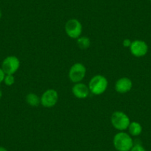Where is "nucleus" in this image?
<instances>
[{
	"label": "nucleus",
	"instance_id": "obj_1",
	"mask_svg": "<svg viewBox=\"0 0 151 151\" xmlns=\"http://www.w3.org/2000/svg\"><path fill=\"white\" fill-rule=\"evenodd\" d=\"M113 146L118 151H130L134 145L133 139L129 133L119 131L113 137Z\"/></svg>",
	"mask_w": 151,
	"mask_h": 151
},
{
	"label": "nucleus",
	"instance_id": "obj_2",
	"mask_svg": "<svg viewBox=\"0 0 151 151\" xmlns=\"http://www.w3.org/2000/svg\"><path fill=\"white\" fill-rule=\"evenodd\" d=\"M107 86H108L107 79H106L105 76L100 74L94 76L93 77L91 78L88 84L90 92L96 96L104 93L107 90Z\"/></svg>",
	"mask_w": 151,
	"mask_h": 151
},
{
	"label": "nucleus",
	"instance_id": "obj_3",
	"mask_svg": "<svg viewBox=\"0 0 151 151\" xmlns=\"http://www.w3.org/2000/svg\"><path fill=\"white\" fill-rule=\"evenodd\" d=\"M110 122L113 127L119 131L127 130L130 124V119L128 116L122 111H115L110 117Z\"/></svg>",
	"mask_w": 151,
	"mask_h": 151
},
{
	"label": "nucleus",
	"instance_id": "obj_4",
	"mask_svg": "<svg viewBox=\"0 0 151 151\" xmlns=\"http://www.w3.org/2000/svg\"><path fill=\"white\" fill-rule=\"evenodd\" d=\"M87 70L85 65L80 62L73 64L70 68L68 76L70 80L74 84L81 82L84 79L86 75Z\"/></svg>",
	"mask_w": 151,
	"mask_h": 151
},
{
	"label": "nucleus",
	"instance_id": "obj_5",
	"mask_svg": "<svg viewBox=\"0 0 151 151\" xmlns=\"http://www.w3.org/2000/svg\"><path fill=\"white\" fill-rule=\"evenodd\" d=\"M66 34L71 39H78L82 33V24L76 19H71L66 22L65 26Z\"/></svg>",
	"mask_w": 151,
	"mask_h": 151
},
{
	"label": "nucleus",
	"instance_id": "obj_6",
	"mask_svg": "<svg viewBox=\"0 0 151 151\" xmlns=\"http://www.w3.org/2000/svg\"><path fill=\"white\" fill-rule=\"evenodd\" d=\"M20 67V61L17 56H8L2 63V69L6 75H14Z\"/></svg>",
	"mask_w": 151,
	"mask_h": 151
},
{
	"label": "nucleus",
	"instance_id": "obj_7",
	"mask_svg": "<svg viewBox=\"0 0 151 151\" xmlns=\"http://www.w3.org/2000/svg\"><path fill=\"white\" fill-rule=\"evenodd\" d=\"M41 104L45 107H53L57 104L59 94L54 89H48L43 93L41 96Z\"/></svg>",
	"mask_w": 151,
	"mask_h": 151
},
{
	"label": "nucleus",
	"instance_id": "obj_8",
	"mask_svg": "<svg viewBox=\"0 0 151 151\" xmlns=\"http://www.w3.org/2000/svg\"><path fill=\"white\" fill-rule=\"evenodd\" d=\"M130 53L135 57H142L145 56L148 52V45L145 41L136 40L132 42L130 46Z\"/></svg>",
	"mask_w": 151,
	"mask_h": 151
},
{
	"label": "nucleus",
	"instance_id": "obj_9",
	"mask_svg": "<svg viewBox=\"0 0 151 151\" xmlns=\"http://www.w3.org/2000/svg\"><path fill=\"white\" fill-rule=\"evenodd\" d=\"M132 88H133V82L131 79L127 77L120 78L115 83V90L119 93H126L130 91Z\"/></svg>",
	"mask_w": 151,
	"mask_h": 151
},
{
	"label": "nucleus",
	"instance_id": "obj_10",
	"mask_svg": "<svg viewBox=\"0 0 151 151\" xmlns=\"http://www.w3.org/2000/svg\"><path fill=\"white\" fill-rule=\"evenodd\" d=\"M72 93L75 97L80 99H86L90 94V90L88 85L82 82L76 83L72 88Z\"/></svg>",
	"mask_w": 151,
	"mask_h": 151
},
{
	"label": "nucleus",
	"instance_id": "obj_11",
	"mask_svg": "<svg viewBox=\"0 0 151 151\" xmlns=\"http://www.w3.org/2000/svg\"><path fill=\"white\" fill-rule=\"evenodd\" d=\"M127 130L131 136H139L142 132V126L138 122H130Z\"/></svg>",
	"mask_w": 151,
	"mask_h": 151
},
{
	"label": "nucleus",
	"instance_id": "obj_12",
	"mask_svg": "<svg viewBox=\"0 0 151 151\" xmlns=\"http://www.w3.org/2000/svg\"><path fill=\"white\" fill-rule=\"evenodd\" d=\"M25 101L27 104L31 107H38L41 104V99L34 93H30L25 97Z\"/></svg>",
	"mask_w": 151,
	"mask_h": 151
},
{
	"label": "nucleus",
	"instance_id": "obj_13",
	"mask_svg": "<svg viewBox=\"0 0 151 151\" xmlns=\"http://www.w3.org/2000/svg\"><path fill=\"white\" fill-rule=\"evenodd\" d=\"M76 40V44L80 49L85 50L91 46V40L87 36H79Z\"/></svg>",
	"mask_w": 151,
	"mask_h": 151
},
{
	"label": "nucleus",
	"instance_id": "obj_14",
	"mask_svg": "<svg viewBox=\"0 0 151 151\" xmlns=\"http://www.w3.org/2000/svg\"><path fill=\"white\" fill-rule=\"evenodd\" d=\"M3 82L7 86H11L15 82V77L14 76V75H5Z\"/></svg>",
	"mask_w": 151,
	"mask_h": 151
},
{
	"label": "nucleus",
	"instance_id": "obj_15",
	"mask_svg": "<svg viewBox=\"0 0 151 151\" xmlns=\"http://www.w3.org/2000/svg\"><path fill=\"white\" fill-rule=\"evenodd\" d=\"M130 151H146V150L141 144H134Z\"/></svg>",
	"mask_w": 151,
	"mask_h": 151
},
{
	"label": "nucleus",
	"instance_id": "obj_16",
	"mask_svg": "<svg viewBox=\"0 0 151 151\" xmlns=\"http://www.w3.org/2000/svg\"><path fill=\"white\" fill-rule=\"evenodd\" d=\"M131 43H132V42L130 41V40H129V39H125V40L123 41L122 45L124 47H130Z\"/></svg>",
	"mask_w": 151,
	"mask_h": 151
},
{
	"label": "nucleus",
	"instance_id": "obj_17",
	"mask_svg": "<svg viewBox=\"0 0 151 151\" xmlns=\"http://www.w3.org/2000/svg\"><path fill=\"white\" fill-rule=\"evenodd\" d=\"M5 75H6V74L5 73V72H4L3 70L2 69V68H0V84L4 82V79H5Z\"/></svg>",
	"mask_w": 151,
	"mask_h": 151
},
{
	"label": "nucleus",
	"instance_id": "obj_18",
	"mask_svg": "<svg viewBox=\"0 0 151 151\" xmlns=\"http://www.w3.org/2000/svg\"><path fill=\"white\" fill-rule=\"evenodd\" d=\"M0 151H8V150L5 147H4L0 146Z\"/></svg>",
	"mask_w": 151,
	"mask_h": 151
},
{
	"label": "nucleus",
	"instance_id": "obj_19",
	"mask_svg": "<svg viewBox=\"0 0 151 151\" xmlns=\"http://www.w3.org/2000/svg\"><path fill=\"white\" fill-rule=\"evenodd\" d=\"M2 96V90L0 89V99H1Z\"/></svg>",
	"mask_w": 151,
	"mask_h": 151
},
{
	"label": "nucleus",
	"instance_id": "obj_20",
	"mask_svg": "<svg viewBox=\"0 0 151 151\" xmlns=\"http://www.w3.org/2000/svg\"><path fill=\"white\" fill-rule=\"evenodd\" d=\"M2 11H1V10H0V20H1V19H2Z\"/></svg>",
	"mask_w": 151,
	"mask_h": 151
},
{
	"label": "nucleus",
	"instance_id": "obj_21",
	"mask_svg": "<svg viewBox=\"0 0 151 151\" xmlns=\"http://www.w3.org/2000/svg\"><path fill=\"white\" fill-rule=\"evenodd\" d=\"M53 151H59V150H53Z\"/></svg>",
	"mask_w": 151,
	"mask_h": 151
},
{
	"label": "nucleus",
	"instance_id": "obj_22",
	"mask_svg": "<svg viewBox=\"0 0 151 151\" xmlns=\"http://www.w3.org/2000/svg\"><path fill=\"white\" fill-rule=\"evenodd\" d=\"M149 1H150V2H151V0H149Z\"/></svg>",
	"mask_w": 151,
	"mask_h": 151
}]
</instances>
